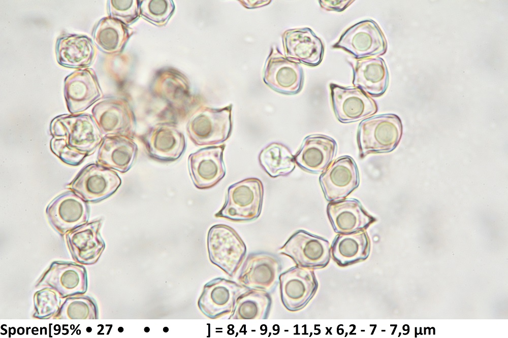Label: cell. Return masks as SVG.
Here are the masks:
<instances>
[{"instance_id":"6da1fadb","label":"cell","mask_w":508,"mask_h":338,"mask_svg":"<svg viewBox=\"0 0 508 338\" xmlns=\"http://www.w3.org/2000/svg\"><path fill=\"white\" fill-rule=\"evenodd\" d=\"M50 149L64 163L80 164L102 143V134L93 117L87 114H65L50 125Z\"/></svg>"},{"instance_id":"7a4b0ae2","label":"cell","mask_w":508,"mask_h":338,"mask_svg":"<svg viewBox=\"0 0 508 338\" xmlns=\"http://www.w3.org/2000/svg\"><path fill=\"white\" fill-rule=\"evenodd\" d=\"M402 128L401 119L394 114H380L364 119L359 125L357 135L360 157L392 151L401 140Z\"/></svg>"},{"instance_id":"3957f363","label":"cell","mask_w":508,"mask_h":338,"mask_svg":"<svg viewBox=\"0 0 508 338\" xmlns=\"http://www.w3.org/2000/svg\"><path fill=\"white\" fill-rule=\"evenodd\" d=\"M262 182L256 178L244 179L228 188L225 202L215 216L236 221H248L260 215L263 197Z\"/></svg>"},{"instance_id":"277c9868","label":"cell","mask_w":508,"mask_h":338,"mask_svg":"<svg viewBox=\"0 0 508 338\" xmlns=\"http://www.w3.org/2000/svg\"><path fill=\"white\" fill-rule=\"evenodd\" d=\"M232 128L231 107L223 109L205 108L188 120L186 133L197 146L220 144L230 136Z\"/></svg>"},{"instance_id":"5b68a950","label":"cell","mask_w":508,"mask_h":338,"mask_svg":"<svg viewBox=\"0 0 508 338\" xmlns=\"http://www.w3.org/2000/svg\"><path fill=\"white\" fill-rule=\"evenodd\" d=\"M207 245L211 261L228 275H234L246 252L244 243L234 229L223 224L212 226L208 232Z\"/></svg>"},{"instance_id":"8992f818","label":"cell","mask_w":508,"mask_h":338,"mask_svg":"<svg viewBox=\"0 0 508 338\" xmlns=\"http://www.w3.org/2000/svg\"><path fill=\"white\" fill-rule=\"evenodd\" d=\"M121 184L117 173L98 163L85 166L68 187L86 202H97L112 195Z\"/></svg>"},{"instance_id":"52a82bcc","label":"cell","mask_w":508,"mask_h":338,"mask_svg":"<svg viewBox=\"0 0 508 338\" xmlns=\"http://www.w3.org/2000/svg\"><path fill=\"white\" fill-rule=\"evenodd\" d=\"M138 138L147 154L160 161H173L184 153L186 143L183 133L173 122H163L148 127Z\"/></svg>"},{"instance_id":"ba28073f","label":"cell","mask_w":508,"mask_h":338,"mask_svg":"<svg viewBox=\"0 0 508 338\" xmlns=\"http://www.w3.org/2000/svg\"><path fill=\"white\" fill-rule=\"evenodd\" d=\"M333 47L342 49L357 59H362L384 55L387 49V43L377 23L372 20H366L346 30Z\"/></svg>"},{"instance_id":"9c48e42d","label":"cell","mask_w":508,"mask_h":338,"mask_svg":"<svg viewBox=\"0 0 508 338\" xmlns=\"http://www.w3.org/2000/svg\"><path fill=\"white\" fill-rule=\"evenodd\" d=\"M297 266L310 269L326 266L331 257V246L324 238L304 230L294 233L279 249Z\"/></svg>"},{"instance_id":"30bf717a","label":"cell","mask_w":508,"mask_h":338,"mask_svg":"<svg viewBox=\"0 0 508 338\" xmlns=\"http://www.w3.org/2000/svg\"><path fill=\"white\" fill-rule=\"evenodd\" d=\"M319 181L329 201L346 197L359 185V174L355 160L349 156L337 158L321 175Z\"/></svg>"},{"instance_id":"8fae6325","label":"cell","mask_w":508,"mask_h":338,"mask_svg":"<svg viewBox=\"0 0 508 338\" xmlns=\"http://www.w3.org/2000/svg\"><path fill=\"white\" fill-rule=\"evenodd\" d=\"M92 114L103 136L123 135L134 137L136 118L130 107L124 101L105 99L93 107Z\"/></svg>"},{"instance_id":"7c38bea8","label":"cell","mask_w":508,"mask_h":338,"mask_svg":"<svg viewBox=\"0 0 508 338\" xmlns=\"http://www.w3.org/2000/svg\"><path fill=\"white\" fill-rule=\"evenodd\" d=\"M331 96L334 114L342 123L358 121L377 111L375 102L358 88L331 84Z\"/></svg>"},{"instance_id":"4fadbf2b","label":"cell","mask_w":508,"mask_h":338,"mask_svg":"<svg viewBox=\"0 0 508 338\" xmlns=\"http://www.w3.org/2000/svg\"><path fill=\"white\" fill-rule=\"evenodd\" d=\"M281 261L275 255L257 252L249 254L244 262L239 281L248 289L270 291L279 281Z\"/></svg>"},{"instance_id":"5bb4252c","label":"cell","mask_w":508,"mask_h":338,"mask_svg":"<svg viewBox=\"0 0 508 338\" xmlns=\"http://www.w3.org/2000/svg\"><path fill=\"white\" fill-rule=\"evenodd\" d=\"M279 281L282 302L291 311L303 308L312 297L318 287L312 269L297 265L280 274Z\"/></svg>"},{"instance_id":"9a60e30c","label":"cell","mask_w":508,"mask_h":338,"mask_svg":"<svg viewBox=\"0 0 508 338\" xmlns=\"http://www.w3.org/2000/svg\"><path fill=\"white\" fill-rule=\"evenodd\" d=\"M225 145L210 146L190 154L188 167L194 185L199 189L215 186L225 176L226 169L223 161Z\"/></svg>"},{"instance_id":"2e32d148","label":"cell","mask_w":508,"mask_h":338,"mask_svg":"<svg viewBox=\"0 0 508 338\" xmlns=\"http://www.w3.org/2000/svg\"><path fill=\"white\" fill-rule=\"evenodd\" d=\"M246 287L224 278H216L205 286L199 301L202 312L215 319L232 313L239 296Z\"/></svg>"},{"instance_id":"e0dca14e","label":"cell","mask_w":508,"mask_h":338,"mask_svg":"<svg viewBox=\"0 0 508 338\" xmlns=\"http://www.w3.org/2000/svg\"><path fill=\"white\" fill-rule=\"evenodd\" d=\"M64 95L72 114L84 111L102 96L96 75L91 69L79 70L65 80Z\"/></svg>"},{"instance_id":"ac0fdd59","label":"cell","mask_w":508,"mask_h":338,"mask_svg":"<svg viewBox=\"0 0 508 338\" xmlns=\"http://www.w3.org/2000/svg\"><path fill=\"white\" fill-rule=\"evenodd\" d=\"M46 213L51 224L64 232L87 221L89 207L86 201L71 190L54 198L47 206Z\"/></svg>"},{"instance_id":"d6986e66","label":"cell","mask_w":508,"mask_h":338,"mask_svg":"<svg viewBox=\"0 0 508 338\" xmlns=\"http://www.w3.org/2000/svg\"><path fill=\"white\" fill-rule=\"evenodd\" d=\"M327 213L334 231L339 234L364 230L376 221L358 200L353 198L330 202Z\"/></svg>"},{"instance_id":"ffe728a7","label":"cell","mask_w":508,"mask_h":338,"mask_svg":"<svg viewBox=\"0 0 508 338\" xmlns=\"http://www.w3.org/2000/svg\"><path fill=\"white\" fill-rule=\"evenodd\" d=\"M335 141L323 134L306 137L294 156L295 162L303 170L318 174L324 172L336 155Z\"/></svg>"},{"instance_id":"44dd1931","label":"cell","mask_w":508,"mask_h":338,"mask_svg":"<svg viewBox=\"0 0 508 338\" xmlns=\"http://www.w3.org/2000/svg\"><path fill=\"white\" fill-rule=\"evenodd\" d=\"M133 138L123 135L103 137L97 158V163L122 173L131 167L138 152Z\"/></svg>"},{"instance_id":"7402d4cb","label":"cell","mask_w":508,"mask_h":338,"mask_svg":"<svg viewBox=\"0 0 508 338\" xmlns=\"http://www.w3.org/2000/svg\"><path fill=\"white\" fill-rule=\"evenodd\" d=\"M354 86L372 96H382L389 83V72L385 61L380 57L358 60L352 64Z\"/></svg>"},{"instance_id":"603a6c76","label":"cell","mask_w":508,"mask_h":338,"mask_svg":"<svg viewBox=\"0 0 508 338\" xmlns=\"http://www.w3.org/2000/svg\"><path fill=\"white\" fill-rule=\"evenodd\" d=\"M275 59L266 69L264 82L272 89L281 93H298L303 83L301 66L298 63L284 59Z\"/></svg>"},{"instance_id":"cb8c5ba5","label":"cell","mask_w":508,"mask_h":338,"mask_svg":"<svg viewBox=\"0 0 508 338\" xmlns=\"http://www.w3.org/2000/svg\"><path fill=\"white\" fill-rule=\"evenodd\" d=\"M289 56L310 66L319 64L324 55L321 40L308 28L292 30L287 35Z\"/></svg>"},{"instance_id":"d4e9b609","label":"cell","mask_w":508,"mask_h":338,"mask_svg":"<svg viewBox=\"0 0 508 338\" xmlns=\"http://www.w3.org/2000/svg\"><path fill=\"white\" fill-rule=\"evenodd\" d=\"M56 53L58 62L62 66L86 67L91 64L94 49L91 40L88 37L67 35L58 39Z\"/></svg>"},{"instance_id":"484cf974","label":"cell","mask_w":508,"mask_h":338,"mask_svg":"<svg viewBox=\"0 0 508 338\" xmlns=\"http://www.w3.org/2000/svg\"><path fill=\"white\" fill-rule=\"evenodd\" d=\"M370 242L366 231L360 230L347 234H339L331 246L334 261L344 266L365 260L369 256Z\"/></svg>"},{"instance_id":"4316f807","label":"cell","mask_w":508,"mask_h":338,"mask_svg":"<svg viewBox=\"0 0 508 338\" xmlns=\"http://www.w3.org/2000/svg\"><path fill=\"white\" fill-rule=\"evenodd\" d=\"M271 298L267 291L246 288L238 297L230 318L264 319L268 316Z\"/></svg>"},{"instance_id":"83f0119b","label":"cell","mask_w":508,"mask_h":338,"mask_svg":"<svg viewBox=\"0 0 508 338\" xmlns=\"http://www.w3.org/2000/svg\"><path fill=\"white\" fill-rule=\"evenodd\" d=\"M101 224V220L95 221L69 235L70 245L77 257L93 259L100 255L105 246L98 233Z\"/></svg>"},{"instance_id":"f1b7e54d","label":"cell","mask_w":508,"mask_h":338,"mask_svg":"<svg viewBox=\"0 0 508 338\" xmlns=\"http://www.w3.org/2000/svg\"><path fill=\"white\" fill-rule=\"evenodd\" d=\"M260 163L271 177L289 175L295 167L294 156L282 144L273 143L266 147L260 153Z\"/></svg>"},{"instance_id":"f546056e","label":"cell","mask_w":508,"mask_h":338,"mask_svg":"<svg viewBox=\"0 0 508 338\" xmlns=\"http://www.w3.org/2000/svg\"><path fill=\"white\" fill-rule=\"evenodd\" d=\"M110 20H102L97 26L93 38L96 44L104 51H111L117 47V34Z\"/></svg>"},{"instance_id":"4dcf8cb0","label":"cell","mask_w":508,"mask_h":338,"mask_svg":"<svg viewBox=\"0 0 508 338\" xmlns=\"http://www.w3.org/2000/svg\"><path fill=\"white\" fill-rule=\"evenodd\" d=\"M354 1H319L321 7L327 11L341 12L345 10Z\"/></svg>"}]
</instances>
